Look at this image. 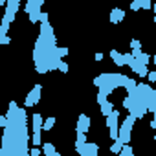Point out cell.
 <instances>
[{
    "mask_svg": "<svg viewBox=\"0 0 156 156\" xmlns=\"http://www.w3.org/2000/svg\"><path fill=\"white\" fill-rule=\"evenodd\" d=\"M41 90H42V87L41 85H35L33 88H31V92L26 96V107H35L37 105V101L41 99Z\"/></svg>",
    "mask_w": 156,
    "mask_h": 156,
    "instance_id": "cell-1",
    "label": "cell"
},
{
    "mask_svg": "<svg viewBox=\"0 0 156 156\" xmlns=\"http://www.w3.org/2000/svg\"><path fill=\"white\" fill-rule=\"evenodd\" d=\"M88 129H90V118L87 116V114H81L79 116V119H77V127H75V132H88Z\"/></svg>",
    "mask_w": 156,
    "mask_h": 156,
    "instance_id": "cell-2",
    "label": "cell"
},
{
    "mask_svg": "<svg viewBox=\"0 0 156 156\" xmlns=\"http://www.w3.org/2000/svg\"><path fill=\"white\" fill-rule=\"evenodd\" d=\"M125 19V11L123 9H112L110 11V22L112 24H118V22H121Z\"/></svg>",
    "mask_w": 156,
    "mask_h": 156,
    "instance_id": "cell-3",
    "label": "cell"
},
{
    "mask_svg": "<svg viewBox=\"0 0 156 156\" xmlns=\"http://www.w3.org/2000/svg\"><path fill=\"white\" fill-rule=\"evenodd\" d=\"M110 57H112V61H114L118 66H125V64H127L125 55H123V53H119V51H116V50H112V51H110Z\"/></svg>",
    "mask_w": 156,
    "mask_h": 156,
    "instance_id": "cell-4",
    "label": "cell"
},
{
    "mask_svg": "<svg viewBox=\"0 0 156 156\" xmlns=\"http://www.w3.org/2000/svg\"><path fill=\"white\" fill-rule=\"evenodd\" d=\"M134 123H136V118H132V116L129 114V116L125 118V121L119 125V129H121V130H129V132H132V127H134Z\"/></svg>",
    "mask_w": 156,
    "mask_h": 156,
    "instance_id": "cell-5",
    "label": "cell"
},
{
    "mask_svg": "<svg viewBox=\"0 0 156 156\" xmlns=\"http://www.w3.org/2000/svg\"><path fill=\"white\" fill-rule=\"evenodd\" d=\"M118 121H119V110H114V112L107 118V127H108V129L118 127Z\"/></svg>",
    "mask_w": 156,
    "mask_h": 156,
    "instance_id": "cell-6",
    "label": "cell"
},
{
    "mask_svg": "<svg viewBox=\"0 0 156 156\" xmlns=\"http://www.w3.org/2000/svg\"><path fill=\"white\" fill-rule=\"evenodd\" d=\"M31 118H33V132H42V125H44L42 116L41 114H33Z\"/></svg>",
    "mask_w": 156,
    "mask_h": 156,
    "instance_id": "cell-7",
    "label": "cell"
},
{
    "mask_svg": "<svg viewBox=\"0 0 156 156\" xmlns=\"http://www.w3.org/2000/svg\"><path fill=\"white\" fill-rule=\"evenodd\" d=\"M99 107H101V114H103V118H108V116L116 110V108H114V105H112L110 101H105V103H103V105H99Z\"/></svg>",
    "mask_w": 156,
    "mask_h": 156,
    "instance_id": "cell-8",
    "label": "cell"
},
{
    "mask_svg": "<svg viewBox=\"0 0 156 156\" xmlns=\"http://www.w3.org/2000/svg\"><path fill=\"white\" fill-rule=\"evenodd\" d=\"M42 152H44L46 156H53V154H55L57 151H55V145L48 141V143H44V145H42Z\"/></svg>",
    "mask_w": 156,
    "mask_h": 156,
    "instance_id": "cell-9",
    "label": "cell"
},
{
    "mask_svg": "<svg viewBox=\"0 0 156 156\" xmlns=\"http://www.w3.org/2000/svg\"><path fill=\"white\" fill-rule=\"evenodd\" d=\"M53 125H55V118H46V121H44V125H42V130H44V132H50V130L53 129Z\"/></svg>",
    "mask_w": 156,
    "mask_h": 156,
    "instance_id": "cell-10",
    "label": "cell"
},
{
    "mask_svg": "<svg viewBox=\"0 0 156 156\" xmlns=\"http://www.w3.org/2000/svg\"><path fill=\"white\" fill-rule=\"evenodd\" d=\"M123 147H125V145H123L119 140H118V141H112V145H110V152H121Z\"/></svg>",
    "mask_w": 156,
    "mask_h": 156,
    "instance_id": "cell-11",
    "label": "cell"
},
{
    "mask_svg": "<svg viewBox=\"0 0 156 156\" xmlns=\"http://www.w3.org/2000/svg\"><path fill=\"white\" fill-rule=\"evenodd\" d=\"M8 30H9V20H6V19L2 17V26H0V37H4V35L8 33Z\"/></svg>",
    "mask_w": 156,
    "mask_h": 156,
    "instance_id": "cell-12",
    "label": "cell"
},
{
    "mask_svg": "<svg viewBox=\"0 0 156 156\" xmlns=\"http://www.w3.org/2000/svg\"><path fill=\"white\" fill-rule=\"evenodd\" d=\"M138 62H140L141 66H147V64L151 62V55H149V53H141V55L138 57Z\"/></svg>",
    "mask_w": 156,
    "mask_h": 156,
    "instance_id": "cell-13",
    "label": "cell"
},
{
    "mask_svg": "<svg viewBox=\"0 0 156 156\" xmlns=\"http://www.w3.org/2000/svg\"><path fill=\"white\" fill-rule=\"evenodd\" d=\"M108 136H110L112 141H118V140H119V127H112L110 132H108Z\"/></svg>",
    "mask_w": 156,
    "mask_h": 156,
    "instance_id": "cell-14",
    "label": "cell"
},
{
    "mask_svg": "<svg viewBox=\"0 0 156 156\" xmlns=\"http://www.w3.org/2000/svg\"><path fill=\"white\" fill-rule=\"evenodd\" d=\"M87 140H88V138H87V134H85V132H77V140H75V143H77V145H85V143H87Z\"/></svg>",
    "mask_w": 156,
    "mask_h": 156,
    "instance_id": "cell-15",
    "label": "cell"
},
{
    "mask_svg": "<svg viewBox=\"0 0 156 156\" xmlns=\"http://www.w3.org/2000/svg\"><path fill=\"white\" fill-rule=\"evenodd\" d=\"M68 53H70V50H68L66 46H61V48L57 46V57H59V59H62V57H66Z\"/></svg>",
    "mask_w": 156,
    "mask_h": 156,
    "instance_id": "cell-16",
    "label": "cell"
},
{
    "mask_svg": "<svg viewBox=\"0 0 156 156\" xmlns=\"http://www.w3.org/2000/svg\"><path fill=\"white\" fill-rule=\"evenodd\" d=\"M127 66H129V68H130V70H132V72H136V73H138V70H140V68H141V64H140V62H138V59H132V61H130V62H129V64H127Z\"/></svg>",
    "mask_w": 156,
    "mask_h": 156,
    "instance_id": "cell-17",
    "label": "cell"
},
{
    "mask_svg": "<svg viewBox=\"0 0 156 156\" xmlns=\"http://www.w3.org/2000/svg\"><path fill=\"white\" fill-rule=\"evenodd\" d=\"M57 70H61L62 73H68V70H70V66H68V62H64L62 59L59 61V64H57Z\"/></svg>",
    "mask_w": 156,
    "mask_h": 156,
    "instance_id": "cell-18",
    "label": "cell"
},
{
    "mask_svg": "<svg viewBox=\"0 0 156 156\" xmlns=\"http://www.w3.org/2000/svg\"><path fill=\"white\" fill-rule=\"evenodd\" d=\"M119 156H136V154L132 152V147H130V145H125L123 151L119 152Z\"/></svg>",
    "mask_w": 156,
    "mask_h": 156,
    "instance_id": "cell-19",
    "label": "cell"
},
{
    "mask_svg": "<svg viewBox=\"0 0 156 156\" xmlns=\"http://www.w3.org/2000/svg\"><path fill=\"white\" fill-rule=\"evenodd\" d=\"M19 8H20L19 0H9V2H8V9H13V11L17 13V11H19Z\"/></svg>",
    "mask_w": 156,
    "mask_h": 156,
    "instance_id": "cell-20",
    "label": "cell"
},
{
    "mask_svg": "<svg viewBox=\"0 0 156 156\" xmlns=\"http://www.w3.org/2000/svg\"><path fill=\"white\" fill-rule=\"evenodd\" d=\"M41 141H42V134H41V132H33V145L39 147Z\"/></svg>",
    "mask_w": 156,
    "mask_h": 156,
    "instance_id": "cell-21",
    "label": "cell"
},
{
    "mask_svg": "<svg viewBox=\"0 0 156 156\" xmlns=\"http://www.w3.org/2000/svg\"><path fill=\"white\" fill-rule=\"evenodd\" d=\"M88 149H90V156H98V152H99L98 143H88Z\"/></svg>",
    "mask_w": 156,
    "mask_h": 156,
    "instance_id": "cell-22",
    "label": "cell"
},
{
    "mask_svg": "<svg viewBox=\"0 0 156 156\" xmlns=\"http://www.w3.org/2000/svg\"><path fill=\"white\" fill-rule=\"evenodd\" d=\"M130 9L132 11H140L141 9V0H132V2H130Z\"/></svg>",
    "mask_w": 156,
    "mask_h": 156,
    "instance_id": "cell-23",
    "label": "cell"
},
{
    "mask_svg": "<svg viewBox=\"0 0 156 156\" xmlns=\"http://www.w3.org/2000/svg\"><path fill=\"white\" fill-rule=\"evenodd\" d=\"M130 48H132V50H141V42H140L138 39H132V41H130Z\"/></svg>",
    "mask_w": 156,
    "mask_h": 156,
    "instance_id": "cell-24",
    "label": "cell"
},
{
    "mask_svg": "<svg viewBox=\"0 0 156 156\" xmlns=\"http://www.w3.org/2000/svg\"><path fill=\"white\" fill-rule=\"evenodd\" d=\"M138 75H140V77H147V75H149V68H147V66H141V68L138 70Z\"/></svg>",
    "mask_w": 156,
    "mask_h": 156,
    "instance_id": "cell-25",
    "label": "cell"
},
{
    "mask_svg": "<svg viewBox=\"0 0 156 156\" xmlns=\"http://www.w3.org/2000/svg\"><path fill=\"white\" fill-rule=\"evenodd\" d=\"M41 152H42V149H39V147H31L30 149V156H41Z\"/></svg>",
    "mask_w": 156,
    "mask_h": 156,
    "instance_id": "cell-26",
    "label": "cell"
},
{
    "mask_svg": "<svg viewBox=\"0 0 156 156\" xmlns=\"http://www.w3.org/2000/svg\"><path fill=\"white\" fill-rule=\"evenodd\" d=\"M39 22L41 24H48V13H41L39 15Z\"/></svg>",
    "mask_w": 156,
    "mask_h": 156,
    "instance_id": "cell-27",
    "label": "cell"
},
{
    "mask_svg": "<svg viewBox=\"0 0 156 156\" xmlns=\"http://www.w3.org/2000/svg\"><path fill=\"white\" fill-rule=\"evenodd\" d=\"M141 8H143V9H151V8H152L151 0H141Z\"/></svg>",
    "mask_w": 156,
    "mask_h": 156,
    "instance_id": "cell-28",
    "label": "cell"
},
{
    "mask_svg": "<svg viewBox=\"0 0 156 156\" xmlns=\"http://www.w3.org/2000/svg\"><path fill=\"white\" fill-rule=\"evenodd\" d=\"M147 79H149L151 83H154V81H156V72H154V70H152V72H149V75H147Z\"/></svg>",
    "mask_w": 156,
    "mask_h": 156,
    "instance_id": "cell-29",
    "label": "cell"
},
{
    "mask_svg": "<svg viewBox=\"0 0 156 156\" xmlns=\"http://www.w3.org/2000/svg\"><path fill=\"white\" fill-rule=\"evenodd\" d=\"M0 42H2V44H9V42H11V39H9L8 35H4V37H0Z\"/></svg>",
    "mask_w": 156,
    "mask_h": 156,
    "instance_id": "cell-30",
    "label": "cell"
},
{
    "mask_svg": "<svg viewBox=\"0 0 156 156\" xmlns=\"http://www.w3.org/2000/svg\"><path fill=\"white\" fill-rule=\"evenodd\" d=\"M105 57H103V53H96V61H103Z\"/></svg>",
    "mask_w": 156,
    "mask_h": 156,
    "instance_id": "cell-31",
    "label": "cell"
},
{
    "mask_svg": "<svg viewBox=\"0 0 156 156\" xmlns=\"http://www.w3.org/2000/svg\"><path fill=\"white\" fill-rule=\"evenodd\" d=\"M151 129H154V130H156V119H152V121H151Z\"/></svg>",
    "mask_w": 156,
    "mask_h": 156,
    "instance_id": "cell-32",
    "label": "cell"
},
{
    "mask_svg": "<svg viewBox=\"0 0 156 156\" xmlns=\"http://www.w3.org/2000/svg\"><path fill=\"white\" fill-rule=\"evenodd\" d=\"M152 9H154V15H156V2L152 4Z\"/></svg>",
    "mask_w": 156,
    "mask_h": 156,
    "instance_id": "cell-33",
    "label": "cell"
},
{
    "mask_svg": "<svg viewBox=\"0 0 156 156\" xmlns=\"http://www.w3.org/2000/svg\"><path fill=\"white\" fill-rule=\"evenodd\" d=\"M152 62H154V64H156V53H154V57H152Z\"/></svg>",
    "mask_w": 156,
    "mask_h": 156,
    "instance_id": "cell-34",
    "label": "cell"
},
{
    "mask_svg": "<svg viewBox=\"0 0 156 156\" xmlns=\"http://www.w3.org/2000/svg\"><path fill=\"white\" fill-rule=\"evenodd\" d=\"M152 22H154V24H156V15H154V19H152Z\"/></svg>",
    "mask_w": 156,
    "mask_h": 156,
    "instance_id": "cell-35",
    "label": "cell"
},
{
    "mask_svg": "<svg viewBox=\"0 0 156 156\" xmlns=\"http://www.w3.org/2000/svg\"><path fill=\"white\" fill-rule=\"evenodd\" d=\"M53 156H61V154H59V152H55V154H53Z\"/></svg>",
    "mask_w": 156,
    "mask_h": 156,
    "instance_id": "cell-36",
    "label": "cell"
},
{
    "mask_svg": "<svg viewBox=\"0 0 156 156\" xmlns=\"http://www.w3.org/2000/svg\"><path fill=\"white\" fill-rule=\"evenodd\" d=\"M154 119H156V112H154Z\"/></svg>",
    "mask_w": 156,
    "mask_h": 156,
    "instance_id": "cell-37",
    "label": "cell"
},
{
    "mask_svg": "<svg viewBox=\"0 0 156 156\" xmlns=\"http://www.w3.org/2000/svg\"><path fill=\"white\" fill-rule=\"evenodd\" d=\"M154 141H156V134H154Z\"/></svg>",
    "mask_w": 156,
    "mask_h": 156,
    "instance_id": "cell-38",
    "label": "cell"
},
{
    "mask_svg": "<svg viewBox=\"0 0 156 156\" xmlns=\"http://www.w3.org/2000/svg\"><path fill=\"white\" fill-rule=\"evenodd\" d=\"M151 156H152V154H151Z\"/></svg>",
    "mask_w": 156,
    "mask_h": 156,
    "instance_id": "cell-39",
    "label": "cell"
}]
</instances>
